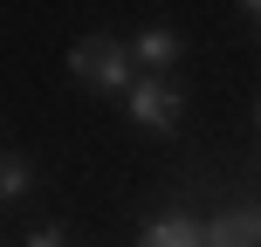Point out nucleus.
I'll list each match as a JSON object with an SVG mask.
<instances>
[{"label": "nucleus", "instance_id": "7", "mask_svg": "<svg viewBox=\"0 0 261 247\" xmlns=\"http://www.w3.org/2000/svg\"><path fill=\"white\" fill-rule=\"evenodd\" d=\"M28 247H69V234H62V227H35V234H28Z\"/></svg>", "mask_w": 261, "mask_h": 247}, {"label": "nucleus", "instance_id": "6", "mask_svg": "<svg viewBox=\"0 0 261 247\" xmlns=\"http://www.w3.org/2000/svg\"><path fill=\"white\" fill-rule=\"evenodd\" d=\"M28 185H35V172H28V158H21V151H7V158H0V193H7V199H21Z\"/></svg>", "mask_w": 261, "mask_h": 247}, {"label": "nucleus", "instance_id": "9", "mask_svg": "<svg viewBox=\"0 0 261 247\" xmlns=\"http://www.w3.org/2000/svg\"><path fill=\"white\" fill-rule=\"evenodd\" d=\"M254 124H261V103H254Z\"/></svg>", "mask_w": 261, "mask_h": 247}, {"label": "nucleus", "instance_id": "1", "mask_svg": "<svg viewBox=\"0 0 261 247\" xmlns=\"http://www.w3.org/2000/svg\"><path fill=\"white\" fill-rule=\"evenodd\" d=\"M69 69H76V83H90V90H138V55H130V41L117 35H83L76 48H69Z\"/></svg>", "mask_w": 261, "mask_h": 247}, {"label": "nucleus", "instance_id": "3", "mask_svg": "<svg viewBox=\"0 0 261 247\" xmlns=\"http://www.w3.org/2000/svg\"><path fill=\"white\" fill-rule=\"evenodd\" d=\"M206 247H261V206H227L206 220Z\"/></svg>", "mask_w": 261, "mask_h": 247}, {"label": "nucleus", "instance_id": "8", "mask_svg": "<svg viewBox=\"0 0 261 247\" xmlns=\"http://www.w3.org/2000/svg\"><path fill=\"white\" fill-rule=\"evenodd\" d=\"M248 14H254V28H261V0H254V7H248Z\"/></svg>", "mask_w": 261, "mask_h": 247}, {"label": "nucleus", "instance_id": "2", "mask_svg": "<svg viewBox=\"0 0 261 247\" xmlns=\"http://www.w3.org/2000/svg\"><path fill=\"white\" fill-rule=\"evenodd\" d=\"M130 103V124H144V130H179V117H186V96H179V83L172 76H138V90L124 96Z\"/></svg>", "mask_w": 261, "mask_h": 247}, {"label": "nucleus", "instance_id": "5", "mask_svg": "<svg viewBox=\"0 0 261 247\" xmlns=\"http://www.w3.org/2000/svg\"><path fill=\"white\" fill-rule=\"evenodd\" d=\"M130 55H138V69H144V76H165V69L186 55V41L172 35V28H144V35L130 41Z\"/></svg>", "mask_w": 261, "mask_h": 247}, {"label": "nucleus", "instance_id": "4", "mask_svg": "<svg viewBox=\"0 0 261 247\" xmlns=\"http://www.w3.org/2000/svg\"><path fill=\"white\" fill-rule=\"evenodd\" d=\"M138 247H206V220H193V213H158V220H144Z\"/></svg>", "mask_w": 261, "mask_h": 247}]
</instances>
